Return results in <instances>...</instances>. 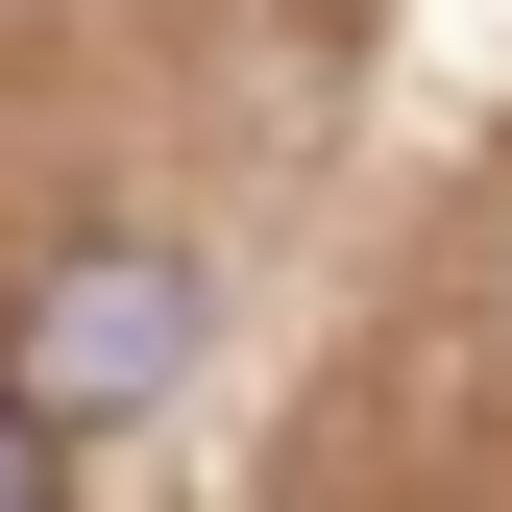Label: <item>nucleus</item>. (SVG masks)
I'll return each instance as SVG.
<instances>
[{"label": "nucleus", "instance_id": "obj_1", "mask_svg": "<svg viewBox=\"0 0 512 512\" xmlns=\"http://www.w3.org/2000/svg\"><path fill=\"white\" fill-rule=\"evenodd\" d=\"M171 366H196V269H171V244H74V269L25 293V415H49V439L147 415Z\"/></svg>", "mask_w": 512, "mask_h": 512}, {"label": "nucleus", "instance_id": "obj_2", "mask_svg": "<svg viewBox=\"0 0 512 512\" xmlns=\"http://www.w3.org/2000/svg\"><path fill=\"white\" fill-rule=\"evenodd\" d=\"M25 488H49V415H25V391H0V512H25Z\"/></svg>", "mask_w": 512, "mask_h": 512}]
</instances>
